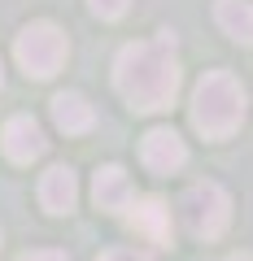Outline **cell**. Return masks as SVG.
Instances as JSON below:
<instances>
[{"instance_id":"cell-2","label":"cell","mask_w":253,"mask_h":261,"mask_svg":"<svg viewBox=\"0 0 253 261\" xmlns=\"http://www.w3.org/2000/svg\"><path fill=\"white\" fill-rule=\"evenodd\" d=\"M244 105H249V96H244L240 79L227 74V70H210V74L192 87L188 118H192V126H197L205 140H227V135L240 130Z\"/></svg>"},{"instance_id":"cell-7","label":"cell","mask_w":253,"mask_h":261,"mask_svg":"<svg viewBox=\"0 0 253 261\" xmlns=\"http://www.w3.org/2000/svg\"><path fill=\"white\" fill-rule=\"evenodd\" d=\"M127 226L149 244H170V205L162 196H140L127 205Z\"/></svg>"},{"instance_id":"cell-13","label":"cell","mask_w":253,"mask_h":261,"mask_svg":"<svg viewBox=\"0 0 253 261\" xmlns=\"http://www.w3.org/2000/svg\"><path fill=\"white\" fill-rule=\"evenodd\" d=\"M96 261H149L144 252H135V248H109V252H101Z\"/></svg>"},{"instance_id":"cell-15","label":"cell","mask_w":253,"mask_h":261,"mask_svg":"<svg viewBox=\"0 0 253 261\" xmlns=\"http://www.w3.org/2000/svg\"><path fill=\"white\" fill-rule=\"evenodd\" d=\"M223 261H253V252H232V257H223Z\"/></svg>"},{"instance_id":"cell-1","label":"cell","mask_w":253,"mask_h":261,"mask_svg":"<svg viewBox=\"0 0 253 261\" xmlns=\"http://www.w3.org/2000/svg\"><path fill=\"white\" fill-rule=\"evenodd\" d=\"M113 83H118L122 100L140 113H157L170 109L179 96V61H175V35L162 31L157 39H140V44H127L113 61Z\"/></svg>"},{"instance_id":"cell-3","label":"cell","mask_w":253,"mask_h":261,"mask_svg":"<svg viewBox=\"0 0 253 261\" xmlns=\"http://www.w3.org/2000/svg\"><path fill=\"white\" fill-rule=\"evenodd\" d=\"M13 57H18L22 74L27 79H53L61 65H66L70 57V39L61 27H53V22H31V27L18 31V39H13Z\"/></svg>"},{"instance_id":"cell-8","label":"cell","mask_w":253,"mask_h":261,"mask_svg":"<svg viewBox=\"0 0 253 261\" xmlns=\"http://www.w3.org/2000/svg\"><path fill=\"white\" fill-rule=\"evenodd\" d=\"M92 200L105 214H127V205L135 200V187L127 178V170L122 166H101L96 178H92Z\"/></svg>"},{"instance_id":"cell-10","label":"cell","mask_w":253,"mask_h":261,"mask_svg":"<svg viewBox=\"0 0 253 261\" xmlns=\"http://www.w3.org/2000/svg\"><path fill=\"white\" fill-rule=\"evenodd\" d=\"M53 122L66 130V135H83V130H92L96 113L79 92H57L53 96Z\"/></svg>"},{"instance_id":"cell-5","label":"cell","mask_w":253,"mask_h":261,"mask_svg":"<svg viewBox=\"0 0 253 261\" xmlns=\"http://www.w3.org/2000/svg\"><path fill=\"white\" fill-rule=\"evenodd\" d=\"M0 148H5V157L18 161V166H31V161L44 157L48 140L44 130H39V122L31 118V113H18V118L5 122V130H0Z\"/></svg>"},{"instance_id":"cell-14","label":"cell","mask_w":253,"mask_h":261,"mask_svg":"<svg viewBox=\"0 0 253 261\" xmlns=\"http://www.w3.org/2000/svg\"><path fill=\"white\" fill-rule=\"evenodd\" d=\"M18 261H66V252H57V248H35V252H22Z\"/></svg>"},{"instance_id":"cell-6","label":"cell","mask_w":253,"mask_h":261,"mask_svg":"<svg viewBox=\"0 0 253 261\" xmlns=\"http://www.w3.org/2000/svg\"><path fill=\"white\" fill-rule=\"evenodd\" d=\"M140 161L153 174H175L188 161V144L179 140L170 126H153L149 135H144V144H140Z\"/></svg>"},{"instance_id":"cell-11","label":"cell","mask_w":253,"mask_h":261,"mask_svg":"<svg viewBox=\"0 0 253 261\" xmlns=\"http://www.w3.org/2000/svg\"><path fill=\"white\" fill-rule=\"evenodd\" d=\"M214 18L236 44H253V5L249 0H214Z\"/></svg>"},{"instance_id":"cell-9","label":"cell","mask_w":253,"mask_h":261,"mask_svg":"<svg viewBox=\"0 0 253 261\" xmlns=\"http://www.w3.org/2000/svg\"><path fill=\"white\" fill-rule=\"evenodd\" d=\"M79 200V178L70 166H53L44 178H39V205L48 214H70Z\"/></svg>"},{"instance_id":"cell-4","label":"cell","mask_w":253,"mask_h":261,"mask_svg":"<svg viewBox=\"0 0 253 261\" xmlns=\"http://www.w3.org/2000/svg\"><path fill=\"white\" fill-rule=\"evenodd\" d=\"M179 214L197 240H218L232 226V196L218 183H192L179 196Z\"/></svg>"},{"instance_id":"cell-12","label":"cell","mask_w":253,"mask_h":261,"mask_svg":"<svg viewBox=\"0 0 253 261\" xmlns=\"http://www.w3.org/2000/svg\"><path fill=\"white\" fill-rule=\"evenodd\" d=\"M87 5H92V13L105 18V22H118L122 13L131 9V0H87Z\"/></svg>"},{"instance_id":"cell-16","label":"cell","mask_w":253,"mask_h":261,"mask_svg":"<svg viewBox=\"0 0 253 261\" xmlns=\"http://www.w3.org/2000/svg\"><path fill=\"white\" fill-rule=\"evenodd\" d=\"M0 87H5V65H0Z\"/></svg>"}]
</instances>
